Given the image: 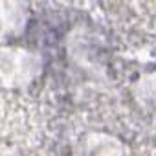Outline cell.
Returning <instances> with one entry per match:
<instances>
[{
  "instance_id": "obj_1",
  "label": "cell",
  "mask_w": 156,
  "mask_h": 156,
  "mask_svg": "<svg viewBox=\"0 0 156 156\" xmlns=\"http://www.w3.org/2000/svg\"><path fill=\"white\" fill-rule=\"evenodd\" d=\"M41 70V59L24 48H2V85L6 88H22L30 85Z\"/></svg>"
},
{
  "instance_id": "obj_2",
  "label": "cell",
  "mask_w": 156,
  "mask_h": 156,
  "mask_svg": "<svg viewBox=\"0 0 156 156\" xmlns=\"http://www.w3.org/2000/svg\"><path fill=\"white\" fill-rule=\"evenodd\" d=\"M75 156H123V145L112 136L92 134L77 145Z\"/></svg>"
},
{
  "instance_id": "obj_3",
  "label": "cell",
  "mask_w": 156,
  "mask_h": 156,
  "mask_svg": "<svg viewBox=\"0 0 156 156\" xmlns=\"http://www.w3.org/2000/svg\"><path fill=\"white\" fill-rule=\"evenodd\" d=\"M26 22V13L20 4L13 2H4L2 4V26H4V35H13L22 30Z\"/></svg>"
}]
</instances>
